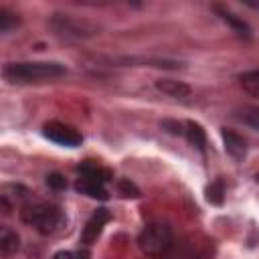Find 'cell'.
Listing matches in <instances>:
<instances>
[{"label": "cell", "instance_id": "cell-1", "mask_svg": "<svg viewBox=\"0 0 259 259\" xmlns=\"http://www.w3.org/2000/svg\"><path fill=\"white\" fill-rule=\"evenodd\" d=\"M20 217L26 225L34 227L42 235L57 233L65 223L63 210L51 202H45V200H26L20 206Z\"/></svg>", "mask_w": 259, "mask_h": 259}, {"label": "cell", "instance_id": "cell-2", "mask_svg": "<svg viewBox=\"0 0 259 259\" xmlns=\"http://www.w3.org/2000/svg\"><path fill=\"white\" fill-rule=\"evenodd\" d=\"M67 69L61 63L49 61H24V63H10L4 67V77L10 83H38L45 79H55L65 75Z\"/></svg>", "mask_w": 259, "mask_h": 259}, {"label": "cell", "instance_id": "cell-3", "mask_svg": "<svg viewBox=\"0 0 259 259\" xmlns=\"http://www.w3.org/2000/svg\"><path fill=\"white\" fill-rule=\"evenodd\" d=\"M138 245L148 257H162L174 245V233L166 223H150L142 229Z\"/></svg>", "mask_w": 259, "mask_h": 259}, {"label": "cell", "instance_id": "cell-4", "mask_svg": "<svg viewBox=\"0 0 259 259\" xmlns=\"http://www.w3.org/2000/svg\"><path fill=\"white\" fill-rule=\"evenodd\" d=\"M45 136L51 142L61 144V146H67V148H75L83 140L81 134L75 127H71L67 123H61V121H49V123H45Z\"/></svg>", "mask_w": 259, "mask_h": 259}, {"label": "cell", "instance_id": "cell-5", "mask_svg": "<svg viewBox=\"0 0 259 259\" xmlns=\"http://www.w3.org/2000/svg\"><path fill=\"white\" fill-rule=\"evenodd\" d=\"M53 26H55V30L59 34H67V36L69 34H73V36H85V34H91L93 32V28L87 22L75 20L71 16H59V18H55Z\"/></svg>", "mask_w": 259, "mask_h": 259}, {"label": "cell", "instance_id": "cell-6", "mask_svg": "<svg viewBox=\"0 0 259 259\" xmlns=\"http://www.w3.org/2000/svg\"><path fill=\"white\" fill-rule=\"evenodd\" d=\"M107 221H109V212H107L105 208H97V210L93 212V217L87 221L85 229H83L81 243H83V245H91V243L99 237V233H101V229H103V225H105Z\"/></svg>", "mask_w": 259, "mask_h": 259}, {"label": "cell", "instance_id": "cell-7", "mask_svg": "<svg viewBox=\"0 0 259 259\" xmlns=\"http://www.w3.org/2000/svg\"><path fill=\"white\" fill-rule=\"evenodd\" d=\"M75 188H77L79 192L91 196V198H101V200L107 198L105 182H103V180H97V178H91V176H83V174H81L79 180H77V184H75Z\"/></svg>", "mask_w": 259, "mask_h": 259}, {"label": "cell", "instance_id": "cell-8", "mask_svg": "<svg viewBox=\"0 0 259 259\" xmlns=\"http://www.w3.org/2000/svg\"><path fill=\"white\" fill-rule=\"evenodd\" d=\"M18 247H20L18 235H16L12 229L2 227V229H0V255H2L4 259H10V257L18 251Z\"/></svg>", "mask_w": 259, "mask_h": 259}, {"label": "cell", "instance_id": "cell-9", "mask_svg": "<svg viewBox=\"0 0 259 259\" xmlns=\"http://www.w3.org/2000/svg\"><path fill=\"white\" fill-rule=\"evenodd\" d=\"M223 140H225V148L233 158H243L245 156V140L241 136H237L235 132L223 130Z\"/></svg>", "mask_w": 259, "mask_h": 259}, {"label": "cell", "instance_id": "cell-10", "mask_svg": "<svg viewBox=\"0 0 259 259\" xmlns=\"http://www.w3.org/2000/svg\"><path fill=\"white\" fill-rule=\"evenodd\" d=\"M156 87L162 91V93H168L172 97H186L190 95V87L184 85L182 81H172V79H160L156 83Z\"/></svg>", "mask_w": 259, "mask_h": 259}, {"label": "cell", "instance_id": "cell-11", "mask_svg": "<svg viewBox=\"0 0 259 259\" xmlns=\"http://www.w3.org/2000/svg\"><path fill=\"white\" fill-rule=\"evenodd\" d=\"M184 127H186V130H184V134L188 136L190 144H192V146H196L200 152H204V146H206L204 130H202L198 123H194V121H186V125H184Z\"/></svg>", "mask_w": 259, "mask_h": 259}, {"label": "cell", "instance_id": "cell-12", "mask_svg": "<svg viewBox=\"0 0 259 259\" xmlns=\"http://www.w3.org/2000/svg\"><path fill=\"white\" fill-rule=\"evenodd\" d=\"M239 81H241V87H243L249 95L259 97V69L243 73V75L239 77Z\"/></svg>", "mask_w": 259, "mask_h": 259}, {"label": "cell", "instance_id": "cell-13", "mask_svg": "<svg viewBox=\"0 0 259 259\" xmlns=\"http://www.w3.org/2000/svg\"><path fill=\"white\" fill-rule=\"evenodd\" d=\"M217 12H219V14H221V18H223L225 22H229V24H231V26H233V28H235L239 34H245V36L249 34V28H247V24H245L243 20H239L235 14H231L229 10H223V8H217Z\"/></svg>", "mask_w": 259, "mask_h": 259}, {"label": "cell", "instance_id": "cell-14", "mask_svg": "<svg viewBox=\"0 0 259 259\" xmlns=\"http://www.w3.org/2000/svg\"><path fill=\"white\" fill-rule=\"evenodd\" d=\"M239 117H241L247 125H251V127L259 130V105L243 107V109H241V113H239Z\"/></svg>", "mask_w": 259, "mask_h": 259}, {"label": "cell", "instance_id": "cell-15", "mask_svg": "<svg viewBox=\"0 0 259 259\" xmlns=\"http://www.w3.org/2000/svg\"><path fill=\"white\" fill-rule=\"evenodd\" d=\"M223 194H225V186H223L221 180H214V182L206 188V198H208L210 202H214V204H221V202H223Z\"/></svg>", "mask_w": 259, "mask_h": 259}, {"label": "cell", "instance_id": "cell-16", "mask_svg": "<svg viewBox=\"0 0 259 259\" xmlns=\"http://www.w3.org/2000/svg\"><path fill=\"white\" fill-rule=\"evenodd\" d=\"M18 24V18L14 16V14H10L8 10H0V30L2 32H8L12 26H16Z\"/></svg>", "mask_w": 259, "mask_h": 259}, {"label": "cell", "instance_id": "cell-17", "mask_svg": "<svg viewBox=\"0 0 259 259\" xmlns=\"http://www.w3.org/2000/svg\"><path fill=\"white\" fill-rule=\"evenodd\" d=\"M47 182H49V186H53V188H65V178L59 176V174H51V176L47 178Z\"/></svg>", "mask_w": 259, "mask_h": 259}, {"label": "cell", "instance_id": "cell-18", "mask_svg": "<svg viewBox=\"0 0 259 259\" xmlns=\"http://www.w3.org/2000/svg\"><path fill=\"white\" fill-rule=\"evenodd\" d=\"M53 259H81V255L73 253V251H59L53 255Z\"/></svg>", "mask_w": 259, "mask_h": 259}, {"label": "cell", "instance_id": "cell-19", "mask_svg": "<svg viewBox=\"0 0 259 259\" xmlns=\"http://www.w3.org/2000/svg\"><path fill=\"white\" fill-rule=\"evenodd\" d=\"M257 180H259V174H257Z\"/></svg>", "mask_w": 259, "mask_h": 259}]
</instances>
